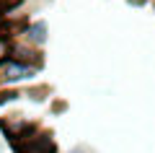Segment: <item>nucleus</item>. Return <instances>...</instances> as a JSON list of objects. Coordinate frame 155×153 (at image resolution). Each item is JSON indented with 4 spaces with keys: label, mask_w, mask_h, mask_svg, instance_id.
<instances>
[{
    "label": "nucleus",
    "mask_w": 155,
    "mask_h": 153,
    "mask_svg": "<svg viewBox=\"0 0 155 153\" xmlns=\"http://www.w3.org/2000/svg\"><path fill=\"white\" fill-rule=\"evenodd\" d=\"M47 39H49V23H47V18H28V26L23 31V42L36 47V49H44Z\"/></svg>",
    "instance_id": "obj_3"
},
{
    "label": "nucleus",
    "mask_w": 155,
    "mask_h": 153,
    "mask_svg": "<svg viewBox=\"0 0 155 153\" xmlns=\"http://www.w3.org/2000/svg\"><path fill=\"white\" fill-rule=\"evenodd\" d=\"M23 3L26 0H0V21H5V18H23L18 13L23 8Z\"/></svg>",
    "instance_id": "obj_4"
},
{
    "label": "nucleus",
    "mask_w": 155,
    "mask_h": 153,
    "mask_svg": "<svg viewBox=\"0 0 155 153\" xmlns=\"http://www.w3.org/2000/svg\"><path fill=\"white\" fill-rule=\"evenodd\" d=\"M11 148L16 153H57V140L49 130H41L36 122H31L18 140H11Z\"/></svg>",
    "instance_id": "obj_1"
},
{
    "label": "nucleus",
    "mask_w": 155,
    "mask_h": 153,
    "mask_svg": "<svg viewBox=\"0 0 155 153\" xmlns=\"http://www.w3.org/2000/svg\"><path fill=\"white\" fill-rule=\"evenodd\" d=\"M67 153H88V148H72V151H67Z\"/></svg>",
    "instance_id": "obj_8"
},
{
    "label": "nucleus",
    "mask_w": 155,
    "mask_h": 153,
    "mask_svg": "<svg viewBox=\"0 0 155 153\" xmlns=\"http://www.w3.org/2000/svg\"><path fill=\"white\" fill-rule=\"evenodd\" d=\"M52 88L49 86H34V88H28V91H23L28 99H34V101H47V93H49Z\"/></svg>",
    "instance_id": "obj_6"
},
{
    "label": "nucleus",
    "mask_w": 155,
    "mask_h": 153,
    "mask_svg": "<svg viewBox=\"0 0 155 153\" xmlns=\"http://www.w3.org/2000/svg\"><path fill=\"white\" fill-rule=\"evenodd\" d=\"M11 60H18L23 62V65H31V68H44V52L36 47H31V44H26L23 39H18V42H13V57Z\"/></svg>",
    "instance_id": "obj_2"
},
{
    "label": "nucleus",
    "mask_w": 155,
    "mask_h": 153,
    "mask_svg": "<svg viewBox=\"0 0 155 153\" xmlns=\"http://www.w3.org/2000/svg\"><path fill=\"white\" fill-rule=\"evenodd\" d=\"M124 3H127L129 8H145L147 3H153V0H124Z\"/></svg>",
    "instance_id": "obj_7"
},
{
    "label": "nucleus",
    "mask_w": 155,
    "mask_h": 153,
    "mask_svg": "<svg viewBox=\"0 0 155 153\" xmlns=\"http://www.w3.org/2000/svg\"><path fill=\"white\" fill-rule=\"evenodd\" d=\"M153 11H155V0H153Z\"/></svg>",
    "instance_id": "obj_9"
},
{
    "label": "nucleus",
    "mask_w": 155,
    "mask_h": 153,
    "mask_svg": "<svg viewBox=\"0 0 155 153\" xmlns=\"http://www.w3.org/2000/svg\"><path fill=\"white\" fill-rule=\"evenodd\" d=\"M11 57H13V39H8V37L0 34V62L11 60Z\"/></svg>",
    "instance_id": "obj_5"
}]
</instances>
